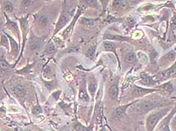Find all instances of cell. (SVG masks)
Segmentation results:
<instances>
[{
  "label": "cell",
  "mask_w": 176,
  "mask_h": 131,
  "mask_svg": "<svg viewBox=\"0 0 176 131\" xmlns=\"http://www.w3.org/2000/svg\"><path fill=\"white\" fill-rule=\"evenodd\" d=\"M169 111V108H160L155 109L148 115L146 119L145 129L146 131H154V129L166 115H167Z\"/></svg>",
  "instance_id": "obj_1"
},
{
  "label": "cell",
  "mask_w": 176,
  "mask_h": 131,
  "mask_svg": "<svg viewBox=\"0 0 176 131\" xmlns=\"http://www.w3.org/2000/svg\"><path fill=\"white\" fill-rule=\"evenodd\" d=\"M74 14H75V10L70 11L66 10V9L63 10L56 24L54 35H56L59 31H60L69 22H71V20H72V17H74Z\"/></svg>",
  "instance_id": "obj_2"
},
{
  "label": "cell",
  "mask_w": 176,
  "mask_h": 131,
  "mask_svg": "<svg viewBox=\"0 0 176 131\" xmlns=\"http://www.w3.org/2000/svg\"><path fill=\"white\" fill-rule=\"evenodd\" d=\"M163 105L161 103V102L156 101H142L137 103L136 107L137 109L140 112L145 113L148 112L153 110V109H156V107H161Z\"/></svg>",
  "instance_id": "obj_3"
},
{
  "label": "cell",
  "mask_w": 176,
  "mask_h": 131,
  "mask_svg": "<svg viewBox=\"0 0 176 131\" xmlns=\"http://www.w3.org/2000/svg\"><path fill=\"white\" fill-rule=\"evenodd\" d=\"M82 12H83V9L79 7L78 9H77L76 12H75V16L73 17L72 20H71L70 23H69V26L66 27V29L63 32L62 35H63V37L64 39H68V38L71 36V35H72V32H73V30H74V27H75V23H76L77 20H78L80 16L81 15Z\"/></svg>",
  "instance_id": "obj_4"
},
{
  "label": "cell",
  "mask_w": 176,
  "mask_h": 131,
  "mask_svg": "<svg viewBox=\"0 0 176 131\" xmlns=\"http://www.w3.org/2000/svg\"><path fill=\"white\" fill-rule=\"evenodd\" d=\"M159 91V90L154 89V88H146L144 87L137 86V85H133L131 89L132 96L134 98H140L145 95H148V94L153 93V92Z\"/></svg>",
  "instance_id": "obj_5"
},
{
  "label": "cell",
  "mask_w": 176,
  "mask_h": 131,
  "mask_svg": "<svg viewBox=\"0 0 176 131\" xmlns=\"http://www.w3.org/2000/svg\"><path fill=\"white\" fill-rule=\"evenodd\" d=\"M176 113V106L173 108L172 112L166 115L165 118L162 119L159 123V125H158V129L157 131H170L169 129V122L170 120L172 119V117L174 116V114Z\"/></svg>",
  "instance_id": "obj_6"
},
{
  "label": "cell",
  "mask_w": 176,
  "mask_h": 131,
  "mask_svg": "<svg viewBox=\"0 0 176 131\" xmlns=\"http://www.w3.org/2000/svg\"><path fill=\"white\" fill-rule=\"evenodd\" d=\"M111 7L114 11H121L129 9V5L127 0H114L111 4Z\"/></svg>",
  "instance_id": "obj_7"
},
{
  "label": "cell",
  "mask_w": 176,
  "mask_h": 131,
  "mask_svg": "<svg viewBox=\"0 0 176 131\" xmlns=\"http://www.w3.org/2000/svg\"><path fill=\"white\" fill-rule=\"evenodd\" d=\"M5 16L6 20H7V22H6V23H5L6 27H7L9 29H10L11 32L14 34V35H17V36L19 38V37H20V29H19V27H18V25H17V23L16 22H14V21L11 20L10 19L7 17L5 13Z\"/></svg>",
  "instance_id": "obj_8"
},
{
  "label": "cell",
  "mask_w": 176,
  "mask_h": 131,
  "mask_svg": "<svg viewBox=\"0 0 176 131\" xmlns=\"http://www.w3.org/2000/svg\"><path fill=\"white\" fill-rule=\"evenodd\" d=\"M35 20L37 21V23L41 28L46 27L49 24V18L46 14H37L35 16Z\"/></svg>",
  "instance_id": "obj_9"
},
{
  "label": "cell",
  "mask_w": 176,
  "mask_h": 131,
  "mask_svg": "<svg viewBox=\"0 0 176 131\" xmlns=\"http://www.w3.org/2000/svg\"><path fill=\"white\" fill-rule=\"evenodd\" d=\"M140 83L144 86H151V85H156V82L154 80V79L151 77L148 76V74H142L141 76V80H140Z\"/></svg>",
  "instance_id": "obj_10"
},
{
  "label": "cell",
  "mask_w": 176,
  "mask_h": 131,
  "mask_svg": "<svg viewBox=\"0 0 176 131\" xmlns=\"http://www.w3.org/2000/svg\"><path fill=\"white\" fill-rule=\"evenodd\" d=\"M161 75L165 79L172 78V77H176V62L171 67L162 71V72H161Z\"/></svg>",
  "instance_id": "obj_11"
},
{
  "label": "cell",
  "mask_w": 176,
  "mask_h": 131,
  "mask_svg": "<svg viewBox=\"0 0 176 131\" xmlns=\"http://www.w3.org/2000/svg\"><path fill=\"white\" fill-rule=\"evenodd\" d=\"M82 5L84 7L92 8V9H99L100 5L98 0H80Z\"/></svg>",
  "instance_id": "obj_12"
},
{
  "label": "cell",
  "mask_w": 176,
  "mask_h": 131,
  "mask_svg": "<svg viewBox=\"0 0 176 131\" xmlns=\"http://www.w3.org/2000/svg\"><path fill=\"white\" fill-rule=\"evenodd\" d=\"M132 103H130V104H127L125 106H118L117 108H116L114 109V113H113V115H114V118H120L124 115L126 113V111H127V108L130 106H131Z\"/></svg>",
  "instance_id": "obj_13"
},
{
  "label": "cell",
  "mask_w": 176,
  "mask_h": 131,
  "mask_svg": "<svg viewBox=\"0 0 176 131\" xmlns=\"http://www.w3.org/2000/svg\"><path fill=\"white\" fill-rule=\"evenodd\" d=\"M99 21V19L96 18H88V17H82L81 19L80 22L82 24L83 26L86 27H92L96 23V22Z\"/></svg>",
  "instance_id": "obj_14"
},
{
  "label": "cell",
  "mask_w": 176,
  "mask_h": 131,
  "mask_svg": "<svg viewBox=\"0 0 176 131\" xmlns=\"http://www.w3.org/2000/svg\"><path fill=\"white\" fill-rule=\"evenodd\" d=\"M103 47L106 50V51H109V52H112V53H114V55L117 57V59L119 61L118 56L117 55V52H116V46L114 43L111 41H105L103 42Z\"/></svg>",
  "instance_id": "obj_15"
},
{
  "label": "cell",
  "mask_w": 176,
  "mask_h": 131,
  "mask_svg": "<svg viewBox=\"0 0 176 131\" xmlns=\"http://www.w3.org/2000/svg\"><path fill=\"white\" fill-rule=\"evenodd\" d=\"M119 93V88L118 85L117 83H114V85H112L110 87V89H109V95L112 99H116L118 96Z\"/></svg>",
  "instance_id": "obj_16"
},
{
  "label": "cell",
  "mask_w": 176,
  "mask_h": 131,
  "mask_svg": "<svg viewBox=\"0 0 176 131\" xmlns=\"http://www.w3.org/2000/svg\"><path fill=\"white\" fill-rule=\"evenodd\" d=\"M13 92L14 95L18 98H23L26 95V90L24 89L23 86L21 85H19L16 86L15 88L13 89Z\"/></svg>",
  "instance_id": "obj_17"
},
{
  "label": "cell",
  "mask_w": 176,
  "mask_h": 131,
  "mask_svg": "<svg viewBox=\"0 0 176 131\" xmlns=\"http://www.w3.org/2000/svg\"><path fill=\"white\" fill-rule=\"evenodd\" d=\"M158 88H160V90H163V91L169 92V93H172L173 91V85H172V82H166V83L162 84V85H159L157 87Z\"/></svg>",
  "instance_id": "obj_18"
},
{
  "label": "cell",
  "mask_w": 176,
  "mask_h": 131,
  "mask_svg": "<svg viewBox=\"0 0 176 131\" xmlns=\"http://www.w3.org/2000/svg\"><path fill=\"white\" fill-rule=\"evenodd\" d=\"M40 0H21V7L27 9L33 7L35 4L38 3Z\"/></svg>",
  "instance_id": "obj_19"
},
{
  "label": "cell",
  "mask_w": 176,
  "mask_h": 131,
  "mask_svg": "<svg viewBox=\"0 0 176 131\" xmlns=\"http://www.w3.org/2000/svg\"><path fill=\"white\" fill-rule=\"evenodd\" d=\"M96 50V44H94V45H93V46L90 47L88 50L86 51L85 55H86V56L89 59L93 60V58H94V56H95Z\"/></svg>",
  "instance_id": "obj_20"
},
{
  "label": "cell",
  "mask_w": 176,
  "mask_h": 131,
  "mask_svg": "<svg viewBox=\"0 0 176 131\" xmlns=\"http://www.w3.org/2000/svg\"><path fill=\"white\" fill-rule=\"evenodd\" d=\"M96 88H97V83H96V81L95 80V79H91L90 82H89L88 89L92 95H94L95 92L96 91Z\"/></svg>",
  "instance_id": "obj_21"
},
{
  "label": "cell",
  "mask_w": 176,
  "mask_h": 131,
  "mask_svg": "<svg viewBox=\"0 0 176 131\" xmlns=\"http://www.w3.org/2000/svg\"><path fill=\"white\" fill-rule=\"evenodd\" d=\"M6 35L8 36V38H9V41H10V44L11 47V51H12L13 53H16V52H17V50H18V44L17 43L16 40L13 39V38H11L9 35H7V34H6Z\"/></svg>",
  "instance_id": "obj_22"
},
{
  "label": "cell",
  "mask_w": 176,
  "mask_h": 131,
  "mask_svg": "<svg viewBox=\"0 0 176 131\" xmlns=\"http://www.w3.org/2000/svg\"><path fill=\"white\" fill-rule=\"evenodd\" d=\"M126 61L129 63H135L137 61V56L135 53L130 52V53H127L126 56Z\"/></svg>",
  "instance_id": "obj_23"
},
{
  "label": "cell",
  "mask_w": 176,
  "mask_h": 131,
  "mask_svg": "<svg viewBox=\"0 0 176 131\" xmlns=\"http://www.w3.org/2000/svg\"><path fill=\"white\" fill-rule=\"evenodd\" d=\"M9 39L8 38V36L6 35V34H2L1 35V44L2 46L5 47L7 49H9Z\"/></svg>",
  "instance_id": "obj_24"
},
{
  "label": "cell",
  "mask_w": 176,
  "mask_h": 131,
  "mask_svg": "<svg viewBox=\"0 0 176 131\" xmlns=\"http://www.w3.org/2000/svg\"><path fill=\"white\" fill-rule=\"evenodd\" d=\"M13 9H14V6H13V4L11 2L7 1L6 2H5L4 5L5 12L11 13L13 11Z\"/></svg>",
  "instance_id": "obj_25"
},
{
  "label": "cell",
  "mask_w": 176,
  "mask_h": 131,
  "mask_svg": "<svg viewBox=\"0 0 176 131\" xmlns=\"http://www.w3.org/2000/svg\"><path fill=\"white\" fill-rule=\"evenodd\" d=\"M56 49L55 47V45L53 43H51L48 44V46L46 48V53H49V54H54L56 53Z\"/></svg>",
  "instance_id": "obj_26"
},
{
  "label": "cell",
  "mask_w": 176,
  "mask_h": 131,
  "mask_svg": "<svg viewBox=\"0 0 176 131\" xmlns=\"http://www.w3.org/2000/svg\"><path fill=\"white\" fill-rule=\"evenodd\" d=\"M98 1H99V2L101 4L102 9V14H104L106 9H107V6L108 5H109L110 0H98Z\"/></svg>",
  "instance_id": "obj_27"
},
{
  "label": "cell",
  "mask_w": 176,
  "mask_h": 131,
  "mask_svg": "<svg viewBox=\"0 0 176 131\" xmlns=\"http://www.w3.org/2000/svg\"><path fill=\"white\" fill-rule=\"evenodd\" d=\"M175 57H176V54L174 51H170L169 53H168L165 56V58L167 59V60H169V61H174L175 59Z\"/></svg>",
  "instance_id": "obj_28"
},
{
  "label": "cell",
  "mask_w": 176,
  "mask_h": 131,
  "mask_svg": "<svg viewBox=\"0 0 176 131\" xmlns=\"http://www.w3.org/2000/svg\"><path fill=\"white\" fill-rule=\"evenodd\" d=\"M170 28L171 29H176V14L173 16L170 22Z\"/></svg>",
  "instance_id": "obj_29"
},
{
  "label": "cell",
  "mask_w": 176,
  "mask_h": 131,
  "mask_svg": "<svg viewBox=\"0 0 176 131\" xmlns=\"http://www.w3.org/2000/svg\"><path fill=\"white\" fill-rule=\"evenodd\" d=\"M0 67L2 69H8L9 67V63L5 60H1L0 61Z\"/></svg>",
  "instance_id": "obj_30"
},
{
  "label": "cell",
  "mask_w": 176,
  "mask_h": 131,
  "mask_svg": "<svg viewBox=\"0 0 176 131\" xmlns=\"http://www.w3.org/2000/svg\"><path fill=\"white\" fill-rule=\"evenodd\" d=\"M41 108L39 106H35V107L33 108V113L35 115H39L41 113Z\"/></svg>",
  "instance_id": "obj_31"
},
{
  "label": "cell",
  "mask_w": 176,
  "mask_h": 131,
  "mask_svg": "<svg viewBox=\"0 0 176 131\" xmlns=\"http://www.w3.org/2000/svg\"><path fill=\"white\" fill-rule=\"evenodd\" d=\"M127 22H128L129 26H130V27L133 26L135 25V21L133 18H132V17H127Z\"/></svg>",
  "instance_id": "obj_32"
},
{
  "label": "cell",
  "mask_w": 176,
  "mask_h": 131,
  "mask_svg": "<svg viewBox=\"0 0 176 131\" xmlns=\"http://www.w3.org/2000/svg\"><path fill=\"white\" fill-rule=\"evenodd\" d=\"M135 131H146V129L145 128L144 125H142V124H140L139 125L137 126L136 129H135Z\"/></svg>",
  "instance_id": "obj_33"
},
{
  "label": "cell",
  "mask_w": 176,
  "mask_h": 131,
  "mask_svg": "<svg viewBox=\"0 0 176 131\" xmlns=\"http://www.w3.org/2000/svg\"><path fill=\"white\" fill-rule=\"evenodd\" d=\"M40 47V43L36 42V43H34L31 45V49L33 50H37Z\"/></svg>",
  "instance_id": "obj_34"
},
{
  "label": "cell",
  "mask_w": 176,
  "mask_h": 131,
  "mask_svg": "<svg viewBox=\"0 0 176 131\" xmlns=\"http://www.w3.org/2000/svg\"><path fill=\"white\" fill-rule=\"evenodd\" d=\"M172 124H176V115L174 117V119H172Z\"/></svg>",
  "instance_id": "obj_35"
},
{
  "label": "cell",
  "mask_w": 176,
  "mask_h": 131,
  "mask_svg": "<svg viewBox=\"0 0 176 131\" xmlns=\"http://www.w3.org/2000/svg\"><path fill=\"white\" fill-rule=\"evenodd\" d=\"M100 131H106V130H105V129H104V128H103V129H102V130H100Z\"/></svg>",
  "instance_id": "obj_36"
},
{
  "label": "cell",
  "mask_w": 176,
  "mask_h": 131,
  "mask_svg": "<svg viewBox=\"0 0 176 131\" xmlns=\"http://www.w3.org/2000/svg\"><path fill=\"white\" fill-rule=\"evenodd\" d=\"M46 1H51V0H46Z\"/></svg>",
  "instance_id": "obj_37"
},
{
  "label": "cell",
  "mask_w": 176,
  "mask_h": 131,
  "mask_svg": "<svg viewBox=\"0 0 176 131\" xmlns=\"http://www.w3.org/2000/svg\"><path fill=\"white\" fill-rule=\"evenodd\" d=\"M175 51H176V47H175Z\"/></svg>",
  "instance_id": "obj_38"
}]
</instances>
